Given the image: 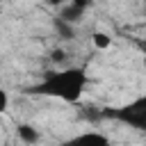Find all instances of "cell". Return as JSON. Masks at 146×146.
Wrapping results in <instances>:
<instances>
[{
	"label": "cell",
	"instance_id": "obj_1",
	"mask_svg": "<svg viewBox=\"0 0 146 146\" xmlns=\"http://www.w3.org/2000/svg\"><path fill=\"white\" fill-rule=\"evenodd\" d=\"M89 78H87V68L84 66H68L62 71H48L43 75L41 82H36L34 87H30V94L36 96H52L59 98L64 103H78L80 96L84 94Z\"/></svg>",
	"mask_w": 146,
	"mask_h": 146
},
{
	"label": "cell",
	"instance_id": "obj_2",
	"mask_svg": "<svg viewBox=\"0 0 146 146\" xmlns=\"http://www.w3.org/2000/svg\"><path fill=\"white\" fill-rule=\"evenodd\" d=\"M100 116L121 121V123H125L135 130L146 132V96L135 98V100H130L128 105H121V107H107V110L100 112Z\"/></svg>",
	"mask_w": 146,
	"mask_h": 146
},
{
	"label": "cell",
	"instance_id": "obj_3",
	"mask_svg": "<svg viewBox=\"0 0 146 146\" xmlns=\"http://www.w3.org/2000/svg\"><path fill=\"white\" fill-rule=\"evenodd\" d=\"M52 27H55V34L62 39V41H71V39H75V27H73V23H68V21H64V18H55L52 21Z\"/></svg>",
	"mask_w": 146,
	"mask_h": 146
},
{
	"label": "cell",
	"instance_id": "obj_4",
	"mask_svg": "<svg viewBox=\"0 0 146 146\" xmlns=\"http://www.w3.org/2000/svg\"><path fill=\"white\" fill-rule=\"evenodd\" d=\"M16 135H18V139L25 141V144H36V141H39V132H36V128L30 125V123H18Z\"/></svg>",
	"mask_w": 146,
	"mask_h": 146
},
{
	"label": "cell",
	"instance_id": "obj_5",
	"mask_svg": "<svg viewBox=\"0 0 146 146\" xmlns=\"http://www.w3.org/2000/svg\"><path fill=\"white\" fill-rule=\"evenodd\" d=\"M84 11H87V9H82V7H78V5H71V2H68L66 7H62L59 18H64V21H68V23H78V21H82Z\"/></svg>",
	"mask_w": 146,
	"mask_h": 146
},
{
	"label": "cell",
	"instance_id": "obj_6",
	"mask_svg": "<svg viewBox=\"0 0 146 146\" xmlns=\"http://www.w3.org/2000/svg\"><path fill=\"white\" fill-rule=\"evenodd\" d=\"M73 141H91V144H110V137H107V135H100V132H84V135H78V137H73Z\"/></svg>",
	"mask_w": 146,
	"mask_h": 146
},
{
	"label": "cell",
	"instance_id": "obj_7",
	"mask_svg": "<svg viewBox=\"0 0 146 146\" xmlns=\"http://www.w3.org/2000/svg\"><path fill=\"white\" fill-rule=\"evenodd\" d=\"M91 43H94L98 50H107V48L112 46V36H110L107 32H94V34H91Z\"/></svg>",
	"mask_w": 146,
	"mask_h": 146
},
{
	"label": "cell",
	"instance_id": "obj_8",
	"mask_svg": "<svg viewBox=\"0 0 146 146\" xmlns=\"http://www.w3.org/2000/svg\"><path fill=\"white\" fill-rule=\"evenodd\" d=\"M64 59H66V50H62V48L50 50V62H52V64H62Z\"/></svg>",
	"mask_w": 146,
	"mask_h": 146
},
{
	"label": "cell",
	"instance_id": "obj_9",
	"mask_svg": "<svg viewBox=\"0 0 146 146\" xmlns=\"http://www.w3.org/2000/svg\"><path fill=\"white\" fill-rule=\"evenodd\" d=\"M7 107H9V96H7V91L0 87V114H2Z\"/></svg>",
	"mask_w": 146,
	"mask_h": 146
},
{
	"label": "cell",
	"instance_id": "obj_10",
	"mask_svg": "<svg viewBox=\"0 0 146 146\" xmlns=\"http://www.w3.org/2000/svg\"><path fill=\"white\" fill-rule=\"evenodd\" d=\"M71 5H78V7H82V9H89L91 5H94V0H68Z\"/></svg>",
	"mask_w": 146,
	"mask_h": 146
},
{
	"label": "cell",
	"instance_id": "obj_11",
	"mask_svg": "<svg viewBox=\"0 0 146 146\" xmlns=\"http://www.w3.org/2000/svg\"><path fill=\"white\" fill-rule=\"evenodd\" d=\"M64 2H66V0H46V5H48V7H62Z\"/></svg>",
	"mask_w": 146,
	"mask_h": 146
},
{
	"label": "cell",
	"instance_id": "obj_12",
	"mask_svg": "<svg viewBox=\"0 0 146 146\" xmlns=\"http://www.w3.org/2000/svg\"><path fill=\"white\" fill-rule=\"evenodd\" d=\"M0 2H7V0H0Z\"/></svg>",
	"mask_w": 146,
	"mask_h": 146
}]
</instances>
